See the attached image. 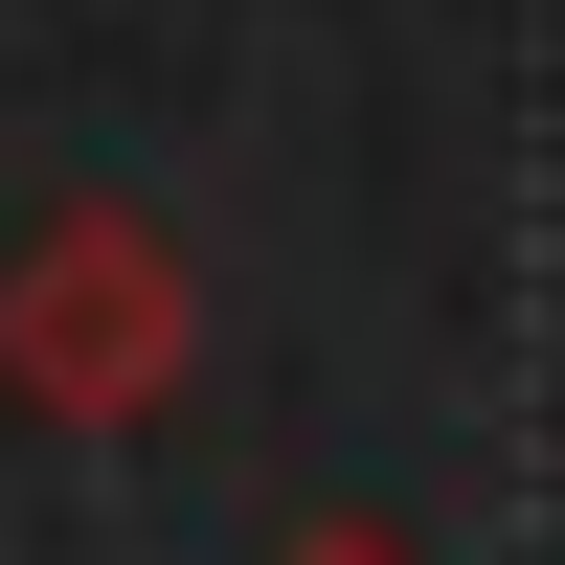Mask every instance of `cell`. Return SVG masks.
<instances>
[{
  "mask_svg": "<svg viewBox=\"0 0 565 565\" xmlns=\"http://www.w3.org/2000/svg\"><path fill=\"white\" fill-rule=\"evenodd\" d=\"M181 362H204V271H181L159 204H45L0 249V385L45 430H159Z\"/></svg>",
  "mask_w": 565,
  "mask_h": 565,
  "instance_id": "cell-1",
  "label": "cell"
},
{
  "mask_svg": "<svg viewBox=\"0 0 565 565\" xmlns=\"http://www.w3.org/2000/svg\"><path fill=\"white\" fill-rule=\"evenodd\" d=\"M295 565H407V543H385V521H317V543H295Z\"/></svg>",
  "mask_w": 565,
  "mask_h": 565,
  "instance_id": "cell-2",
  "label": "cell"
}]
</instances>
